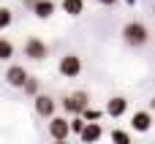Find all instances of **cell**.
Segmentation results:
<instances>
[{
	"label": "cell",
	"mask_w": 155,
	"mask_h": 144,
	"mask_svg": "<svg viewBox=\"0 0 155 144\" xmlns=\"http://www.w3.org/2000/svg\"><path fill=\"white\" fill-rule=\"evenodd\" d=\"M3 79H5L8 87H22V82L27 79V68H25V65H8Z\"/></svg>",
	"instance_id": "cell-7"
},
{
	"label": "cell",
	"mask_w": 155,
	"mask_h": 144,
	"mask_svg": "<svg viewBox=\"0 0 155 144\" xmlns=\"http://www.w3.org/2000/svg\"><path fill=\"white\" fill-rule=\"evenodd\" d=\"M60 8H63L68 16H82V14H84V0H63Z\"/></svg>",
	"instance_id": "cell-12"
},
{
	"label": "cell",
	"mask_w": 155,
	"mask_h": 144,
	"mask_svg": "<svg viewBox=\"0 0 155 144\" xmlns=\"http://www.w3.org/2000/svg\"><path fill=\"white\" fill-rule=\"evenodd\" d=\"M101 136H104V131H101L98 123H84V128L79 131V142H84V144H95Z\"/></svg>",
	"instance_id": "cell-10"
},
{
	"label": "cell",
	"mask_w": 155,
	"mask_h": 144,
	"mask_svg": "<svg viewBox=\"0 0 155 144\" xmlns=\"http://www.w3.org/2000/svg\"><path fill=\"white\" fill-rule=\"evenodd\" d=\"M30 11H33L38 19H49V16L57 11V3H54V0H35V5H33Z\"/></svg>",
	"instance_id": "cell-11"
},
{
	"label": "cell",
	"mask_w": 155,
	"mask_h": 144,
	"mask_svg": "<svg viewBox=\"0 0 155 144\" xmlns=\"http://www.w3.org/2000/svg\"><path fill=\"white\" fill-rule=\"evenodd\" d=\"M87 103H90V95H87L84 90H74V93H68V95L63 98V112L71 117V114H79Z\"/></svg>",
	"instance_id": "cell-4"
},
{
	"label": "cell",
	"mask_w": 155,
	"mask_h": 144,
	"mask_svg": "<svg viewBox=\"0 0 155 144\" xmlns=\"http://www.w3.org/2000/svg\"><path fill=\"white\" fill-rule=\"evenodd\" d=\"M125 3H128V5H136V3H139V0H125Z\"/></svg>",
	"instance_id": "cell-20"
},
{
	"label": "cell",
	"mask_w": 155,
	"mask_h": 144,
	"mask_svg": "<svg viewBox=\"0 0 155 144\" xmlns=\"http://www.w3.org/2000/svg\"><path fill=\"white\" fill-rule=\"evenodd\" d=\"M57 74H60L63 79H76V76L82 74V57L74 54V52L63 54L60 63H57Z\"/></svg>",
	"instance_id": "cell-3"
},
{
	"label": "cell",
	"mask_w": 155,
	"mask_h": 144,
	"mask_svg": "<svg viewBox=\"0 0 155 144\" xmlns=\"http://www.w3.org/2000/svg\"><path fill=\"white\" fill-rule=\"evenodd\" d=\"M22 5H25V8H27V11H30V8H33V5H35V0H22Z\"/></svg>",
	"instance_id": "cell-19"
},
{
	"label": "cell",
	"mask_w": 155,
	"mask_h": 144,
	"mask_svg": "<svg viewBox=\"0 0 155 144\" xmlns=\"http://www.w3.org/2000/svg\"><path fill=\"white\" fill-rule=\"evenodd\" d=\"M128 112V98H123V95H114V98H109V103H106V109H104V114H109V117H123Z\"/></svg>",
	"instance_id": "cell-9"
},
{
	"label": "cell",
	"mask_w": 155,
	"mask_h": 144,
	"mask_svg": "<svg viewBox=\"0 0 155 144\" xmlns=\"http://www.w3.org/2000/svg\"><path fill=\"white\" fill-rule=\"evenodd\" d=\"M71 131H68V117H49V139L52 142H68Z\"/></svg>",
	"instance_id": "cell-6"
},
{
	"label": "cell",
	"mask_w": 155,
	"mask_h": 144,
	"mask_svg": "<svg viewBox=\"0 0 155 144\" xmlns=\"http://www.w3.org/2000/svg\"><path fill=\"white\" fill-rule=\"evenodd\" d=\"M131 128H134L136 133H147V131L153 128V114H150L147 109L134 112V117H131Z\"/></svg>",
	"instance_id": "cell-8"
},
{
	"label": "cell",
	"mask_w": 155,
	"mask_h": 144,
	"mask_svg": "<svg viewBox=\"0 0 155 144\" xmlns=\"http://www.w3.org/2000/svg\"><path fill=\"white\" fill-rule=\"evenodd\" d=\"M123 41L131 46V49H142V46H147V41H150V27L144 25V22H139V19H131V22H125L123 25Z\"/></svg>",
	"instance_id": "cell-1"
},
{
	"label": "cell",
	"mask_w": 155,
	"mask_h": 144,
	"mask_svg": "<svg viewBox=\"0 0 155 144\" xmlns=\"http://www.w3.org/2000/svg\"><path fill=\"white\" fill-rule=\"evenodd\" d=\"M11 25H14V11L5 8V5H0V30H8Z\"/></svg>",
	"instance_id": "cell-16"
},
{
	"label": "cell",
	"mask_w": 155,
	"mask_h": 144,
	"mask_svg": "<svg viewBox=\"0 0 155 144\" xmlns=\"http://www.w3.org/2000/svg\"><path fill=\"white\" fill-rule=\"evenodd\" d=\"M95 3H101V5H109V8H112V5H114V3H120V0H95Z\"/></svg>",
	"instance_id": "cell-18"
},
{
	"label": "cell",
	"mask_w": 155,
	"mask_h": 144,
	"mask_svg": "<svg viewBox=\"0 0 155 144\" xmlns=\"http://www.w3.org/2000/svg\"><path fill=\"white\" fill-rule=\"evenodd\" d=\"M112 142H117V144H131V133H125V131H112Z\"/></svg>",
	"instance_id": "cell-17"
},
{
	"label": "cell",
	"mask_w": 155,
	"mask_h": 144,
	"mask_svg": "<svg viewBox=\"0 0 155 144\" xmlns=\"http://www.w3.org/2000/svg\"><path fill=\"white\" fill-rule=\"evenodd\" d=\"M19 90H25V95H30V98H33L35 93H41V79H38V76H30V74H27V79L22 82V87H19Z\"/></svg>",
	"instance_id": "cell-13"
},
{
	"label": "cell",
	"mask_w": 155,
	"mask_h": 144,
	"mask_svg": "<svg viewBox=\"0 0 155 144\" xmlns=\"http://www.w3.org/2000/svg\"><path fill=\"white\" fill-rule=\"evenodd\" d=\"M33 106H35V114H38L41 120H49V117L54 114V109H57L54 98H52V95H44V93H35V95H33Z\"/></svg>",
	"instance_id": "cell-5"
},
{
	"label": "cell",
	"mask_w": 155,
	"mask_h": 144,
	"mask_svg": "<svg viewBox=\"0 0 155 144\" xmlns=\"http://www.w3.org/2000/svg\"><path fill=\"white\" fill-rule=\"evenodd\" d=\"M79 114H82V120H84V123H98V120L104 117V112H101V109H93L90 103H87V106H84Z\"/></svg>",
	"instance_id": "cell-15"
},
{
	"label": "cell",
	"mask_w": 155,
	"mask_h": 144,
	"mask_svg": "<svg viewBox=\"0 0 155 144\" xmlns=\"http://www.w3.org/2000/svg\"><path fill=\"white\" fill-rule=\"evenodd\" d=\"M22 54H25L27 60H33V63H41V60L49 57V46H46V41H41L38 35H30V38L25 41V46H22Z\"/></svg>",
	"instance_id": "cell-2"
},
{
	"label": "cell",
	"mask_w": 155,
	"mask_h": 144,
	"mask_svg": "<svg viewBox=\"0 0 155 144\" xmlns=\"http://www.w3.org/2000/svg\"><path fill=\"white\" fill-rule=\"evenodd\" d=\"M14 52H16V49H14V44H11L8 38H3V35H0V63H8V60L14 57Z\"/></svg>",
	"instance_id": "cell-14"
}]
</instances>
